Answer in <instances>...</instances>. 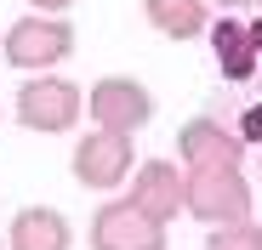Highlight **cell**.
Listing matches in <instances>:
<instances>
[{
    "label": "cell",
    "instance_id": "obj_1",
    "mask_svg": "<svg viewBox=\"0 0 262 250\" xmlns=\"http://www.w3.org/2000/svg\"><path fill=\"white\" fill-rule=\"evenodd\" d=\"M137 148H131V131H108V125H92V131L80 137V148L69 154V171L80 188L92 193H114L131 171H137Z\"/></svg>",
    "mask_w": 262,
    "mask_h": 250
},
{
    "label": "cell",
    "instance_id": "obj_2",
    "mask_svg": "<svg viewBox=\"0 0 262 250\" xmlns=\"http://www.w3.org/2000/svg\"><path fill=\"white\" fill-rule=\"evenodd\" d=\"M188 216L200 228H228L251 216V182L239 165H205L188 171Z\"/></svg>",
    "mask_w": 262,
    "mask_h": 250
},
{
    "label": "cell",
    "instance_id": "obj_3",
    "mask_svg": "<svg viewBox=\"0 0 262 250\" xmlns=\"http://www.w3.org/2000/svg\"><path fill=\"white\" fill-rule=\"evenodd\" d=\"M0 52H6L12 68H34V74H46L57 68L69 52H74V29L63 23V12H29L6 29V40H0Z\"/></svg>",
    "mask_w": 262,
    "mask_h": 250
},
{
    "label": "cell",
    "instance_id": "obj_4",
    "mask_svg": "<svg viewBox=\"0 0 262 250\" xmlns=\"http://www.w3.org/2000/svg\"><path fill=\"white\" fill-rule=\"evenodd\" d=\"M80 108H85L80 86L63 80V74H52V68L46 74H29L23 86H17V125H29V131H46V137L74 131Z\"/></svg>",
    "mask_w": 262,
    "mask_h": 250
},
{
    "label": "cell",
    "instance_id": "obj_5",
    "mask_svg": "<svg viewBox=\"0 0 262 250\" xmlns=\"http://www.w3.org/2000/svg\"><path fill=\"white\" fill-rule=\"evenodd\" d=\"M85 244L92 250H165V222L131 199H108L97 205L92 228H85Z\"/></svg>",
    "mask_w": 262,
    "mask_h": 250
},
{
    "label": "cell",
    "instance_id": "obj_6",
    "mask_svg": "<svg viewBox=\"0 0 262 250\" xmlns=\"http://www.w3.org/2000/svg\"><path fill=\"white\" fill-rule=\"evenodd\" d=\"M85 114H92V125H108V131H131L137 137L143 125L154 119V97H148L143 80L108 74V80H97V86L85 91Z\"/></svg>",
    "mask_w": 262,
    "mask_h": 250
},
{
    "label": "cell",
    "instance_id": "obj_7",
    "mask_svg": "<svg viewBox=\"0 0 262 250\" xmlns=\"http://www.w3.org/2000/svg\"><path fill=\"white\" fill-rule=\"evenodd\" d=\"M131 205H143L148 216H160L165 228L188 216V165H171V159H143L131 171V188H125Z\"/></svg>",
    "mask_w": 262,
    "mask_h": 250
},
{
    "label": "cell",
    "instance_id": "obj_8",
    "mask_svg": "<svg viewBox=\"0 0 262 250\" xmlns=\"http://www.w3.org/2000/svg\"><path fill=\"white\" fill-rule=\"evenodd\" d=\"M177 159L188 171H205V165H239L245 159V137L239 125H216V114H194L177 131Z\"/></svg>",
    "mask_w": 262,
    "mask_h": 250
},
{
    "label": "cell",
    "instance_id": "obj_9",
    "mask_svg": "<svg viewBox=\"0 0 262 250\" xmlns=\"http://www.w3.org/2000/svg\"><path fill=\"white\" fill-rule=\"evenodd\" d=\"M6 244L12 250H74V228L52 205H23L6 228Z\"/></svg>",
    "mask_w": 262,
    "mask_h": 250
},
{
    "label": "cell",
    "instance_id": "obj_10",
    "mask_svg": "<svg viewBox=\"0 0 262 250\" xmlns=\"http://www.w3.org/2000/svg\"><path fill=\"white\" fill-rule=\"evenodd\" d=\"M211 52H216V68H223L228 80H251L256 63H262V46H256L251 23H234V17H223L211 29Z\"/></svg>",
    "mask_w": 262,
    "mask_h": 250
},
{
    "label": "cell",
    "instance_id": "obj_11",
    "mask_svg": "<svg viewBox=\"0 0 262 250\" xmlns=\"http://www.w3.org/2000/svg\"><path fill=\"white\" fill-rule=\"evenodd\" d=\"M143 17L165 40H200L211 23V0H143Z\"/></svg>",
    "mask_w": 262,
    "mask_h": 250
},
{
    "label": "cell",
    "instance_id": "obj_12",
    "mask_svg": "<svg viewBox=\"0 0 262 250\" xmlns=\"http://www.w3.org/2000/svg\"><path fill=\"white\" fill-rule=\"evenodd\" d=\"M205 250H262V228L245 216V222H228V228H205Z\"/></svg>",
    "mask_w": 262,
    "mask_h": 250
},
{
    "label": "cell",
    "instance_id": "obj_13",
    "mask_svg": "<svg viewBox=\"0 0 262 250\" xmlns=\"http://www.w3.org/2000/svg\"><path fill=\"white\" fill-rule=\"evenodd\" d=\"M239 137H245V142H262V103H251V108L239 114Z\"/></svg>",
    "mask_w": 262,
    "mask_h": 250
},
{
    "label": "cell",
    "instance_id": "obj_14",
    "mask_svg": "<svg viewBox=\"0 0 262 250\" xmlns=\"http://www.w3.org/2000/svg\"><path fill=\"white\" fill-rule=\"evenodd\" d=\"M74 0H29V12H69Z\"/></svg>",
    "mask_w": 262,
    "mask_h": 250
},
{
    "label": "cell",
    "instance_id": "obj_15",
    "mask_svg": "<svg viewBox=\"0 0 262 250\" xmlns=\"http://www.w3.org/2000/svg\"><path fill=\"white\" fill-rule=\"evenodd\" d=\"M211 6H223V12H239V6H251V0H211Z\"/></svg>",
    "mask_w": 262,
    "mask_h": 250
},
{
    "label": "cell",
    "instance_id": "obj_16",
    "mask_svg": "<svg viewBox=\"0 0 262 250\" xmlns=\"http://www.w3.org/2000/svg\"><path fill=\"white\" fill-rule=\"evenodd\" d=\"M0 250H12V244H6V233H0Z\"/></svg>",
    "mask_w": 262,
    "mask_h": 250
}]
</instances>
